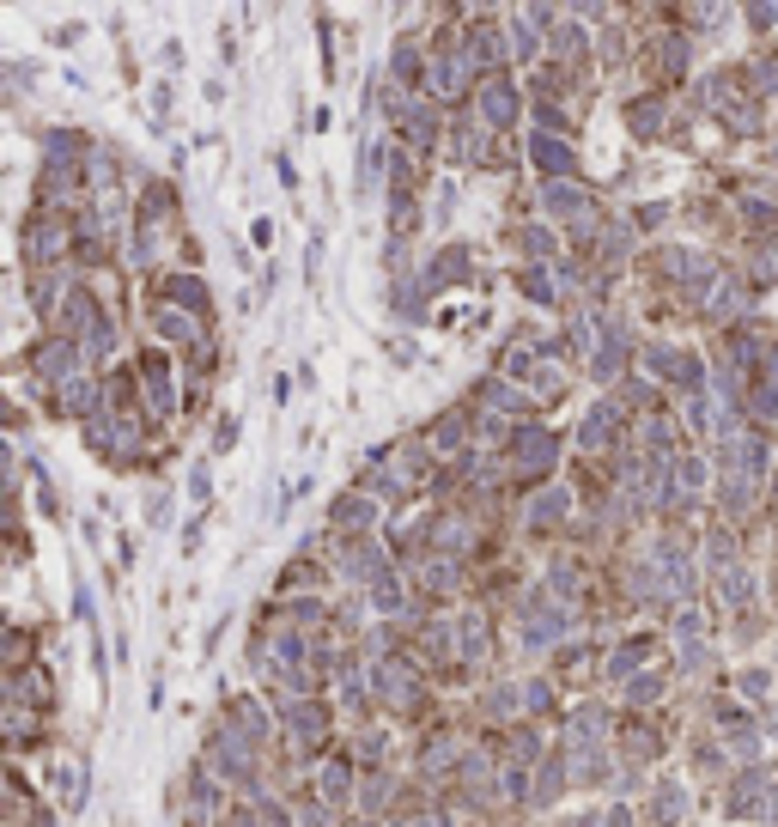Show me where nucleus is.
<instances>
[{
  "label": "nucleus",
  "mask_w": 778,
  "mask_h": 827,
  "mask_svg": "<svg viewBox=\"0 0 778 827\" xmlns=\"http://www.w3.org/2000/svg\"><path fill=\"white\" fill-rule=\"evenodd\" d=\"M481 116H487L493 128H505V122L517 116V92L499 80V73H493V80H487V92H481Z\"/></svg>",
  "instance_id": "1"
},
{
  "label": "nucleus",
  "mask_w": 778,
  "mask_h": 827,
  "mask_svg": "<svg viewBox=\"0 0 778 827\" xmlns=\"http://www.w3.org/2000/svg\"><path fill=\"white\" fill-rule=\"evenodd\" d=\"M548 49H554L560 61H578V49H590V37H584L578 25H560V31H548Z\"/></svg>",
  "instance_id": "2"
},
{
  "label": "nucleus",
  "mask_w": 778,
  "mask_h": 827,
  "mask_svg": "<svg viewBox=\"0 0 778 827\" xmlns=\"http://www.w3.org/2000/svg\"><path fill=\"white\" fill-rule=\"evenodd\" d=\"M529 153H535L541 165H548V171H566V165H572V153H566V140H535Z\"/></svg>",
  "instance_id": "3"
},
{
  "label": "nucleus",
  "mask_w": 778,
  "mask_h": 827,
  "mask_svg": "<svg viewBox=\"0 0 778 827\" xmlns=\"http://www.w3.org/2000/svg\"><path fill=\"white\" fill-rule=\"evenodd\" d=\"M748 19H754V31H766L778 19V0H748Z\"/></svg>",
  "instance_id": "4"
},
{
  "label": "nucleus",
  "mask_w": 778,
  "mask_h": 827,
  "mask_svg": "<svg viewBox=\"0 0 778 827\" xmlns=\"http://www.w3.org/2000/svg\"><path fill=\"white\" fill-rule=\"evenodd\" d=\"M572 13H602V0H572Z\"/></svg>",
  "instance_id": "5"
}]
</instances>
